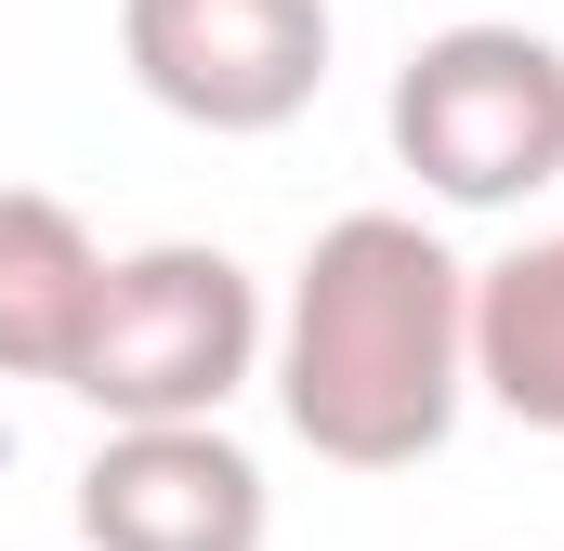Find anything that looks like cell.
<instances>
[{
	"label": "cell",
	"mask_w": 564,
	"mask_h": 551,
	"mask_svg": "<svg viewBox=\"0 0 564 551\" xmlns=\"http://www.w3.org/2000/svg\"><path fill=\"white\" fill-rule=\"evenodd\" d=\"M276 408L328 473H421L473 408V263L421 210H341L263 328Z\"/></svg>",
	"instance_id": "6da1fadb"
},
{
	"label": "cell",
	"mask_w": 564,
	"mask_h": 551,
	"mask_svg": "<svg viewBox=\"0 0 564 551\" xmlns=\"http://www.w3.org/2000/svg\"><path fill=\"white\" fill-rule=\"evenodd\" d=\"M263 328L276 315H263V289H250L237 250L158 237V250H119L106 263L66 395L93 420H224L263 381Z\"/></svg>",
	"instance_id": "7a4b0ae2"
},
{
	"label": "cell",
	"mask_w": 564,
	"mask_h": 551,
	"mask_svg": "<svg viewBox=\"0 0 564 551\" xmlns=\"http://www.w3.org/2000/svg\"><path fill=\"white\" fill-rule=\"evenodd\" d=\"M381 132L421 171V197H446V210H525L539 184H564V40L499 26V13L433 26L394 66Z\"/></svg>",
	"instance_id": "3957f363"
},
{
	"label": "cell",
	"mask_w": 564,
	"mask_h": 551,
	"mask_svg": "<svg viewBox=\"0 0 564 551\" xmlns=\"http://www.w3.org/2000/svg\"><path fill=\"white\" fill-rule=\"evenodd\" d=\"M119 66L184 132H289L328 93V0H119Z\"/></svg>",
	"instance_id": "277c9868"
},
{
	"label": "cell",
	"mask_w": 564,
	"mask_h": 551,
	"mask_svg": "<svg viewBox=\"0 0 564 551\" xmlns=\"http://www.w3.org/2000/svg\"><path fill=\"white\" fill-rule=\"evenodd\" d=\"M276 486L224 420H106L79 460V551H263Z\"/></svg>",
	"instance_id": "5b68a950"
},
{
	"label": "cell",
	"mask_w": 564,
	"mask_h": 551,
	"mask_svg": "<svg viewBox=\"0 0 564 551\" xmlns=\"http://www.w3.org/2000/svg\"><path fill=\"white\" fill-rule=\"evenodd\" d=\"M93 289H106L93 224L40 184H0V381H66L79 328H93Z\"/></svg>",
	"instance_id": "8992f818"
},
{
	"label": "cell",
	"mask_w": 564,
	"mask_h": 551,
	"mask_svg": "<svg viewBox=\"0 0 564 551\" xmlns=\"http://www.w3.org/2000/svg\"><path fill=\"white\" fill-rule=\"evenodd\" d=\"M473 395L525 433H564V237H525L473 276Z\"/></svg>",
	"instance_id": "52a82bcc"
}]
</instances>
